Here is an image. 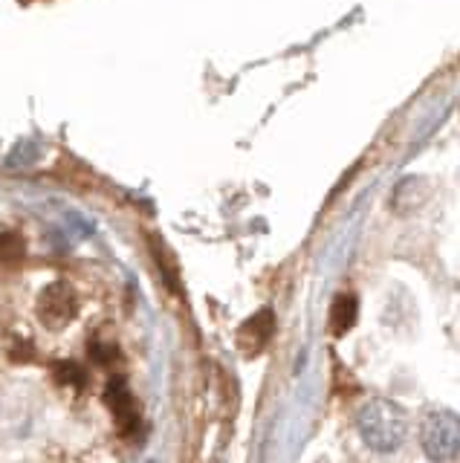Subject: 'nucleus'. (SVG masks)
<instances>
[{"instance_id": "nucleus-2", "label": "nucleus", "mask_w": 460, "mask_h": 463, "mask_svg": "<svg viewBox=\"0 0 460 463\" xmlns=\"http://www.w3.org/2000/svg\"><path fill=\"white\" fill-rule=\"evenodd\" d=\"M420 443H423V452L435 463H446L457 458L460 455V417L446 409L426 414L420 426Z\"/></svg>"}, {"instance_id": "nucleus-5", "label": "nucleus", "mask_w": 460, "mask_h": 463, "mask_svg": "<svg viewBox=\"0 0 460 463\" xmlns=\"http://www.w3.org/2000/svg\"><path fill=\"white\" fill-rule=\"evenodd\" d=\"M272 330H276V318H272V313L269 310L255 313L249 322L240 327V333H238L240 351L249 354V356L261 354L264 347H267V342H269V336H272Z\"/></svg>"}, {"instance_id": "nucleus-8", "label": "nucleus", "mask_w": 460, "mask_h": 463, "mask_svg": "<svg viewBox=\"0 0 460 463\" xmlns=\"http://www.w3.org/2000/svg\"><path fill=\"white\" fill-rule=\"evenodd\" d=\"M117 356H119L117 347H99V345H93V359L102 362V365H108V362H113Z\"/></svg>"}, {"instance_id": "nucleus-1", "label": "nucleus", "mask_w": 460, "mask_h": 463, "mask_svg": "<svg viewBox=\"0 0 460 463\" xmlns=\"http://www.w3.org/2000/svg\"><path fill=\"white\" fill-rule=\"evenodd\" d=\"M356 426L368 449L388 455V452H397L402 440H406L408 417L391 400H371L365 402V409L359 411Z\"/></svg>"}, {"instance_id": "nucleus-4", "label": "nucleus", "mask_w": 460, "mask_h": 463, "mask_svg": "<svg viewBox=\"0 0 460 463\" xmlns=\"http://www.w3.org/2000/svg\"><path fill=\"white\" fill-rule=\"evenodd\" d=\"M105 405L113 411V420H117L122 438H139L142 417H139V409H136V400L131 394V388H127L119 380V376L108 383V388H105Z\"/></svg>"}, {"instance_id": "nucleus-6", "label": "nucleus", "mask_w": 460, "mask_h": 463, "mask_svg": "<svg viewBox=\"0 0 460 463\" xmlns=\"http://www.w3.org/2000/svg\"><path fill=\"white\" fill-rule=\"evenodd\" d=\"M356 298L351 293H344L333 301V310H330V330L342 336V333H348L356 322Z\"/></svg>"}, {"instance_id": "nucleus-3", "label": "nucleus", "mask_w": 460, "mask_h": 463, "mask_svg": "<svg viewBox=\"0 0 460 463\" xmlns=\"http://www.w3.org/2000/svg\"><path fill=\"white\" fill-rule=\"evenodd\" d=\"M38 318L41 325L50 327V330H61L73 322V316L79 310V301H76V289L70 287L67 281H55L50 284L44 293L38 296Z\"/></svg>"}, {"instance_id": "nucleus-7", "label": "nucleus", "mask_w": 460, "mask_h": 463, "mask_svg": "<svg viewBox=\"0 0 460 463\" xmlns=\"http://www.w3.org/2000/svg\"><path fill=\"white\" fill-rule=\"evenodd\" d=\"M55 380H59L61 385L84 388V383H88V373H84V368L76 365V362H59V365H55Z\"/></svg>"}]
</instances>
